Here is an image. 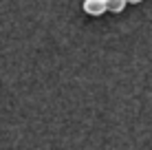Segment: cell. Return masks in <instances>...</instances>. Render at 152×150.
<instances>
[{"instance_id": "3957f363", "label": "cell", "mask_w": 152, "mask_h": 150, "mask_svg": "<svg viewBox=\"0 0 152 150\" xmlns=\"http://www.w3.org/2000/svg\"><path fill=\"white\" fill-rule=\"evenodd\" d=\"M126 2H130V4H137V2H141V0H126Z\"/></svg>"}, {"instance_id": "6da1fadb", "label": "cell", "mask_w": 152, "mask_h": 150, "mask_svg": "<svg viewBox=\"0 0 152 150\" xmlns=\"http://www.w3.org/2000/svg\"><path fill=\"white\" fill-rule=\"evenodd\" d=\"M84 11L88 15H102L106 11V0H84Z\"/></svg>"}, {"instance_id": "7a4b0ae2", "label": "cell", "mask_w": 152, "mask_h": 150, "mask_svg": "<svg viewBox=\"0 0 152 150\" xmlns=\"http://www.w3.org/2000/svg\"><path fill=\"white\" fill-rule=\"evenodd\" d=\"M126 0H106V11H113V13H119V11H124V7H126Z\"/></svg>"}]
</instances>
